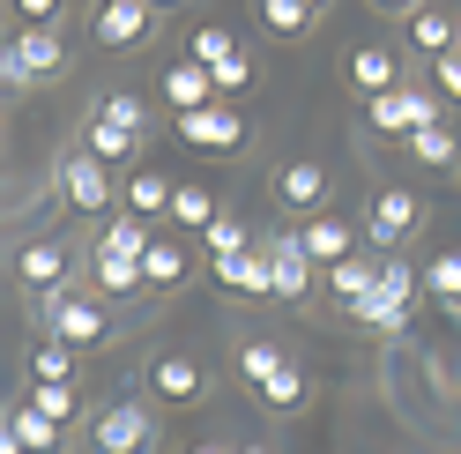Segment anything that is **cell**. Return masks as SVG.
<instances>
[{
    "mask_svg": "<svg viewBox=\"0 0 461 454\" xmlns=\"http://www.w3.org/2000/svg\"><path fill=\"white\" fill-rule=\"evenodd\" d=\"M417 298H424V276L402 261V253H380L372 291H357L342 313H350L357 328H372V335H402V328H410V313H417Z\"/></svg>",
    "mask_w": 461,
    "mask_h": 454,
    "instance_id": "1",
    "label": "cell"
},
{
    "mask_svg": "<svg viewBox=\"0 0 461 454\" xmlns=\"http://www.w3.org/2000/svg\"><path fill=\"white\" fill-rule=\"evenodd\" d=\"M60 75H68L60 31H15L0 45V82H8V90H45V82H60Z\"/></svg>",
    "mask_w": 461,
    "mask_h": 454,
    "instance_id": "2",
    "label": "cell"
},
{
    "mask_svg": "<svg viewBox=\"0 0 461 454\" xmlns=\"http://www.w3.org/2000/svg\"><path fill=\"white\" fill-rule=\"evenodd\" d=\"M431 120H447V97H439V90H424V82H394V90L365 97V127H372V134L410 141V134L431 127Z\"/></svg>",
    "mask_w": 461,
    "mask_h": 454,
    "instance_id": "3",
    "label": "cell"
},
{
    "mask_svg": "<svg viewBox=\"0 0 461 454\" xmlns=\"http://www.w3.org/2000/svg\"><path fill=\"white\" fill-rule=\"evenodd\" d=\"M171 127H179L186 150H209V157H239V150H246V134H253V127H246V112L230 104V97H209L201 112H179Z\"/></svg>",
    "mask_w": 461,
    "mask_h": 454,
    "instance_id": "4",
    "label": "cell"
},
{
    "mask_svg": "<svg viewBox=\"0 0 461 454\" xmlns=\"http://www.w3.org/2000/svg\"><path fill=\"white\" fill-rule=\"evenodd\" d=\"M417 223H424V202H417V194H410V186H380L357 232H365L372 253H402V246L417 239Z\"/></svg>",
    "mask_w": 461,
    "mask_h": 454,
    "instance_id": "5",
    "label": "cell"
},
{
    "mask_svg": "<svg viewBox=\"0 0 461 454\" xmlns=\"http://www.w3.org/2000/svg\"><path fill=\"white\" fill-rule=\"evenodd\" d=\"M38 321H45V335H60V343H75V350H90V343L112 335L104 305H97L90 291H45V298H38Z\"/></svg>",
    "mask_w": 461,
    "mask_h": 454,
    "instance_id": "6",
    "label": "cell"
},
{
    "mask_svg": "<svg viewBox=\"0 0 461 454\" xmlns=\"http://www.w3.org/2000/svg\"><path fill=\"white\" fill-rule=\"evenodd\" d=\"M60 202H68L75 216H112V202H120V179H112V164H97L82 141L60 157Z\"/></svg>",
    "mask_w": 461,
    "mask_h": 454,
    "instance_id": "7",
    "label": "cell"
},
{
    "mask_svg": "<svg viewBox=\"0 0 461 454\" xmlns=\"http://www.w3.org/2000/svg\"><path fill=\"white\" fill-rule=\"evenodd\" d=\"M90 447H104V454H157V410L149 403H104L97 417H90Z\"/></svg>",
    "mask_w": 461,
    "mask_h": 454,
    "instance_id": "8",
    "label": "cell"
},
{
    "mask_svg": "<svg viewBox=\"0 0 461 454\" xmlns=\"http://www.w3.org/2000/svg\"><path fill=\"white\" fill-rule=\"evenodd\" d=\"M209 395V373H201L194 350H157L149 358V403L157 410H194Z\"/></svg>",
    "mask_w": 461,
    "mask_h": 454,
    "instance_id": "9",
    "label": "cell"
},
{
    "mask_svg": "<svg viewBox=\"0 0 461 454\" xmlns=\"http://www.w3.org/2000/svg\"><path fill=\"white\" fill-rule=\"evenodd\" d=\"M186 60H201V68H209L216 97H239L246 82H253V60L239 52V38H230V31H209V23H201V31L186 38Z\"/></svg>",
    "mask_w": 461,
    "mask_h": 454,
    "instance_id": "10",
    "label": "cell"
},
{
    "mask_svg": "<svg viewBox=\"0 0 461 454\" xmlns=\"http://www.w3.org/2000/svg\"><path fill=\"white\" fill-rule=\"evenodd\" d=\"M261 253H268V298H283V305H298L305 291H312V268L305 261V246H298V232H261Z\"/></svg>",
    "mask_w": 461,
    "mask_h": 454,
    "instance_id": "11",
    "label": "cell"
},
{
    "mask_svg": "<svg viewBox=\"0 0 461 454\" xmlns=\"http://www.w3.org/2000/svg\"><path fill=\"white\" fill-rule=\"evenodd\" d=\"M291 232H298V246H305V261L312 268H335V261H350V253H357V223H342V216H328V209H312L305 223H291Z\"/></svg>",
    "mask_w": 461,
    "mask_h": 454,
    "instance_id": "12",
    "label": "cell"
},
{
    "mask_svg": "<svg viewBox=\"0 0 461 454\" xmlns=\"http://www.w3.org/2000/svg\"><path fill=\"white\" fill-rule=\"evenodd\" d=\"M15 276H23V291H68V276H75V246L68 239H31L15 253Z\"/></svg>",
    "mask_w": 461,
    "mask_h": 454,
    "instance_id": "13",
    "label": "cell"
},
{
    "mask_svg": "<svg viewBox=\"0 0 461 454\" xmlns=\"http://www.w3.org/2000/svg\"><path fill=\"white\" fill-rule=\"evenodd\" d=\"M157 31V8L149 0H104V8L90 15V38L104 45V52H127V45H141Z\"/></svg>",
    "mask_w": 461,
    "mask_h": 454,
    "instance_id": "14",
    "label": "cell"
},
{
    "mask_svg": "<svg viewBox=\"0 0 461 454\" xmlns=\"http://www.w3.org/2000/svg\"><path fill=\"white\" fill-rule=\"evenodd\" d=\"M209 283H216V291H230V298H268V253H261V239H253L246 253L209 261Z\"/></svg>",
    "mask_w": 461,
    "mask_h": 454,
    "instance_id": "15",
    "label": "cell"
},
{
    "mask_svg": "<svg viewBox=\"0 0 461 454\" xmlns=\"http://www.w3.org/2000/svg\"><path fill=\"white\" fill-rule=\"evenodd\" d=\"M186 276H194V253L179 246V239H149V253H141V291H157V298H171V291H186Z\"/></svg>",
    "mask_w": 461,
    "mask_h": 454,
    "instance_id": "16",
    "label": "cell"
},
{
    "mask_svg": "<svg viewBox=\"0 0 461 454\" xmlns=\"http://www.w3.org/2000/svg\"><path fill=\"white\" fill-rule=\"evenodd\" d=\"M276 202H283V209H298V216L328 209V164H312V157L283 164V172H276Z\"/></svg>",
    "mask_w": 461,
    "mask_h": 454,
    "instance_id": "17",
    "label": "cell"
},
{
    "mask_svg": "<svg viewBox=\"0 0 461 454\" xmlns=\"http://www.w3.org/2000/svg\"><path fill=\"white\" fill-rule=\"evenodd\" d=\"M171 186H179L171 172H157V164H149V172H141V164H134V172L120 179V202H127V216L157 223V216H171Z\"/></svg>",
    "mask_w": 461,
    "mask_h": 454,
    "instance_id": "18",
    "label": "cell"
},
{
    "mask_svg": "<svg viewBox=\"0 0 461 454\" xmlns=\"http://www.w3.org/2000/svg\"><path fill=\"white\" fill-rule=\"evenodd\" d=\"M82 150H90L97 164H112V172H134V164H141V134H134V127H112V120H97V112H90Z\"/></svg>",
    "mask_w": 461,
    "mask_h": 454,
    "instance_id": "19",
    "label": "cell"
},
{
    "mask_svg": "<svg viewBox=\"0 0 461 454\" xmlns=\"http://www.w3.org/2000/svg\"><path fill=\"white\" fill-rule=\"evenodd\" d=\"M253 395H261V410H276V417H298V410L312 403V373H305L298 358H283V365H276V373H268L261 387H253Z\"/></svg>",
    "mask_w": 461,
    "mask_h": 454,
    "instance_id": "20",
    "label": "cell"
},
{
    "mask_svg": "<svg viewBox=\"0 0 461 454\" xmlns=\"http://www.w3.org/2000/svg\"><path fill=\"white\" fill-rule=\"evenodd\" d=\"M410 52H431V60H447V52H461V15L454 8H424L410 15Z\"/></svg>",
    "mask_w": 461,
    "mask_h": 454,
    "instance_id": "21",
    "label": "cell"
},
{
    "mask_svg": "<svg viewBox=\"0 0 461 454\" xmlns=\"http://www.w3.org/2000/svg\"><path fill=\"white\" fill-rule=\"evenodd\" d=\"M350 82H357L365 97L394 90V82H402V52H394V45H357V52H350Z\"/></svg>",
    "mask_w": 461,
    "mask_h": 454,
    "instance_id": "22",
    "label": "cell"
},
{
    "mask_svg": "<svg viewBox=\"0 0 461 454\" xmlns=\"http://www.w3.org/2000/svg\"><path fill=\"white\" fill-rule=\"evenodd\" d=\"M209 97H216V82H209L201 60H171V68H164V104H171V112H201Z\"/></svg>",
    "mask_w": 461,
    "mask_h": 454,
    "instance_id": "23",
    "label": "cell"
},
{
    "mask_svg": "<svg viewBox=\"0 0 461 454\" xmlns=\"http://www.w3.org/2000/svg\"><path fill=\"white\" fill-rule=\"evenodd\" d=\"M410 157L424 164V172H454V164H461V134H454L447 120H431V127L410 134Z\"/></svg>",
    "mask_w": 461,
    "mask_h": 454,
    "instance_id": "24",
    "label": "cell"
},
{
    "mask_svg": "<svg viewBox=\"0 0 461 454\" xmlns=\"http://www.w3.org/2000/svg\"><path fill=\"white\" fill-rule=\"evenodd\" d=\"M149 239H157V223H141V216H104V232H97V246L90 253H127V261H141L149 253Z\"/></svg>",
    "mask_w": 461,
    "mask_h": 454,
    "instance_id": "25",
    "label": "cell"
},
{
    "mask_svg": "<svg viewBox=\"0 0 461 454\" xmlns=\"http://www.w3.org/2000/svg\"><path fill=\"white\" fill-rule=\"evenodd\" d=\"M216 216H223V209H216V194H209V186H194V179L171 186V216H164V223H179V232H209Z\"/></svg>",
    "mask_w": 461,
    "mask_h": 454,
    "instance_id": "26",
    "label": "cell"
},
{
    "mask_svg": "<svg viewBox=\"0 0 461 454\" xmlns=\"http://www.w3.org/2000/svg\"><path fill=\"white\" fill-rule=\"evenodd\" d=\"M90 283L104 298H141V261H127V253H90Z\"/></svg>",
    "mask_w": 461,
    "mask_h": 454,
    "instance_id": "27",
    "label": "cell"
},
{
    "mask_svg": "<svg viewBox=\"0 0 461 454\" xmlns=\"http://www.w3.org/2000/svg\"><path fill=\"white\" fill-rule=\"evenodd\" d=\"M321 276H328L335 305H350L357 291H372V276H380V253H350V261H335V268H321Z\"/></svg>",
    "mask_w": 461,
    "mask_h": 454,
    "instance_id": "28",
    "label": "cell"
},
{
    "mask_svg": "<svg viewBox=\"0 0 461 454\" xmlns=\"http://www.w3.org/2000/svg\"><path fill=\"white\" fill-rule=\"evenodd\" d=\"M8 424H15L23 454H60V432H68V424H52L45 410H31V403H23V410H8Z\"/></svg>",
    "mask_w": 461,
    "mask_h": 454,
    "instance_id": "29",
    "label": "cell"
},
{
    "mask_svg": "<svg viewBox=\"0 0 461 454\" xmlns=\"http://www.w3.org/2000/svg\"><path fill=\"white\" fill-rule=\"evenodd\" d=\"M31 410H45L52 424H75L82 417V395H75V380H31V395H23Z\"/></svg>",
    "mask_w": 461,
    "mask_h": 454,
    "instance_id": "30",
    "label": "cell"
},
{
    "mask_svg": "<svg viewBox=\"0 0 461 454\" xmlns=\"http://www.w3.org/2000/svg\"><path fill=\"white\" fill-rule=\"evenodd\" d=\"M253 15H261L268 38H305V31H312V8H305V0H253Z\"/></svg>",
    "mask_w": 461,
    "mask_h": 454,
    "instance_id": "31",
    "label": "cell"
},
{
    "mask_svg": "<svg viewBox=\"0 0 461 454\" xmlns=\"http://www.w3.org/2000/svg\"><path fill=\"white\" fill-rule=\"evenodd\" d=\"M31 380H75V343H60V335H38V350H31Z\"/></svg>",
    "mask_w": 461,
    "mask_h": 454,
    "instance_id": "32",
    "label": "cell"
},
{
    "mask_svg": "<svg viewBox=\"0 0 461 454\" xmlns=\"http://www.w3.org/2000/svg\"><path fill=\"white\" fill-rule=\"evenodd\" d=\"M283 358H291L283 343H261V335H253V343H239V380H246V387H261V380L276 373Z\"/></svg>",
    "mask_w": 461,
    "mask_h": 454,
    "instance_id": "33",
    "label": "cell"
},
{
    "mask_svg": "<svg viewBox=\"0 0 461 454\" xmlns=\"http://www.w3.org/2000/svg\"><path fill=\"white\" fill-rule=\"evenodd\" d=\"M424 291L439 298V305H461V246H454V253H439V261L424 268Z\"/></svg>",
    "mask_w": 461,
    "mask_h": 454,
    "instance_id": "34",
    "label": "cell"
},
{
    "mask_svg": "<svg viewBox=\"0 0 461 454\" xmlns=\"http://www.w3.org/2000/svg\"><path fill=\"white\" fill-rule=\"evenodd\" d=\"M97 120H112V127H134V134H141V127H149V104H141L134 90H112V97L97 104Z\"/></svg>",
    "mask_w": 461,
    "mask_h": 454,
    "instance_id": "35",
    "label": "cell"
},
{
    "mask_svg": "<svg viewBox=\"0 0 461 454\" xmlns=\"http://www.w3.org/2000/svg\"><path fill=\"white\" fill-rule=\"evenodd\" d=\"M201 239H209V261H223V253H246V246H253V232H246L239 216H216Z\"/></svg>",
    "mask_w": 461,
    "mask_h": 454,
    "instance_id": "36",
    "label": "cell"
},
{
    "mask_svg": "<svg viewBox=\"0 0 461 454\" xmlns=\"http://www.w3.org/2000/svg\"><path fill=\"white\" fill-rule=\"evenodd\" d=\"M15 15H23V31H60L68 0H15Z\"/></svg>",
    "mask_w": 461,
    "mask_h": 454,
    "instance_id": "37",
    "label": "cell"
},
{
    "mask_svg": "<svg viewBox=\"0 0 461 454\" xmlns=\"http://www.w3.org/2000/svg\"><path fill=\"white\" fill-rule=\"evenodd\" d=\"M431 90H439L454 112H461V52H447V60H431Z\"/></svg>",
    "mask_w": 461,
    "mask_h": 454,
    "instance_id": "38",
    "label": "cell"
},
{
    "mask_svg": "<svg viewBox=\"0 0 461 454\" xmlns=\"http://www.w3.org/2000/svg\"><path fill=\"white\" fill-rule=\"evenodd\" d=\"M372 8H380V15H402V23H410V15L424 8V0H372Z\"/></svg>",
    "mask_w": 461,
    "mask_h": 454,
    "instance_id": "39",
    "label": "cell"
},
{
    "mask_svg": "<svg viewBox=\"0 0 461 454\" xmlns=\"http://www.w3.org/2000/svg\"><path fill=\"white\" fill-rule=\"evenodd\" d=\"M0 454H23V440H15V424L0 417Z\"/></svg>",
    "mask_w": 461,
    "mask_h": 454,
    "instance_id": "40",
    "label": "cell"
},
{
    "mask_svg": "<svg viewBox=\"0 0 461 454\" xmlns=\"http://www.w3.org/2000/svg\"><path fill=\"white\" fill-rule=\"evenodd\" d=\"M186 454H239V447H216V440H201V447H186Z\"/></svg>",
    "mask_w": 461,
    "mask_h": 454,
    "instance_id": "41",
    "label": "cell"
},
{
    "mask_svg": "<svg viewBox=\"0 0 461 454\" xmlns=\"http://www.w3.org/2000/svg\"><path fill=\"white\" fill-rule=\"evenodd\" d=\"M149 8H157V15H164V8H179V0H149Z\"/></svg>",
    "mask_w": 461,
    "mask_h": 454,
    "instance_id": "42",
    "label": "cell"
},
{
    "mask_svg": "<svg viewBox=\"0 0 461 454\" xmlns=\"http://www.w3.org/2000/svg\"><path fill=\"white\" fill-rule=\"evenodd\" d=\"M305 8H312V15H321V8H328V0H305Z\"/></svg>",
    "mask_w": 461,
    "mask_h": 454,
    "instance_id": "43",
    "label": "cell"
},
{
    "mask_svg": "<svg viewBox=\"0 0 461 454\" xmlns=\"http://www.w3.org/2000/svg\"><path fill=\"white\" fill-rule=\"evenodd\" d=\"M239 454H268V447H239Z\"/></svg>",
    "mask_w": 461,
    "mask_h": 454,
    "instance_id": "44",
    "label": "cell"
},
{
    "mask_svg": "<svg viewBox=\"0 0 461 454\" xmlns=\"http://www.w3.org/2000/svg\"><path fill=\"white\" fill-rule=\"evenodd\" d=\"M90 454H104V447H90Z\"/></svg>",
    "mask_w": 461,
    "mask_h": 454,
    "instance_id": "45",
    "label": "cell"
}]
</instances>
